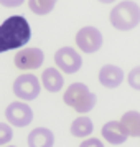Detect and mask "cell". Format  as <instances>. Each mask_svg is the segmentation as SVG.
<instances>
[{
  "mask_svg": "<svg viewBox=\"0 0 140 147\" xmlns=\"http://www.w3.org/2000/svg\"><path fill=\"white\" fill-rule=\"evenodd\" d=\"M31 38V28L25 17L12 15L0 25V53L25 47Z\"/></svg>",
  "mask_w": 140,
  "mask_h": 147,
  "instance_id": "obj_1",
  "label": "cell"
},
{
  "mask_svg": "<svg viewBox=\"0 0 140 147\" xmlns=\"http://www.w3.org/2000/svg\"><path fill=\"white\" fill-rule=\"evenodd\" d=\"M109 18L115 30L129 32L140 23V7L132 0H124L111 10Z\"/></svg>",
  "mask_w": 140,
  "mask_h": 147,
  "instance_id": "obj_2",
  "label": "cell"
},
{
  "mask_svg": "<svg viewBox=\"0 0 140 147\" xmlns=\"http://www.w3.org/2000/svg\"><path fill=\"white\" fill-rule=\"evenodd\" d=\"M64 104L71 106L76 113H89L94 106H96V94L89 91V88L82 83H73L71 86L66 89V93L63 96Z\"/></svg>",
  "mask_w": 140,
  "mask_h": 147,
  "instance_id": "obj_3",
  "label": "cell"
},
{
  "mask_svg": "<svg viewBox=\"0 0 140 147\" xmlns=\"http://www.w3.org/2000/svg\"><path fill=\"white\" fill-rule=\"evenodd\" d=\"M41 91L40 80L31 73L20 74L13 83V93L18 99L25 101H33L38 98V94Z\"/></svg>",
  "mask_w": 140,
  "mask_h": 147,
  "instance_id": "obj_4",
  "label": "cell"
},
{
  "mask_svg": "<svg viewBox=\"0 0 140 147\" xmlns=\"http://www.w3.org/2000/svg\"><path fill=\"white\" fill-rule=\"evenodd\" d=\"M54 63L63 73L74 74L78 73L82 66V58L79 53L71 47H63L54 53Z\"/></svg>",
  "mask_w": 140,
  "mask_h": 147,
  "instance_id": "obj_5",
  "label": "cell"
},
{
  "mask_svg": "<svg viewBox=\"0 0 140 147\" xmlns=\"http://www.w3.org/2000/svg\"><path fill=\"white\" fill-rule=\"evenodd\" d=\"M5 117L12 126L17 127H25L33 121V111L27 102L21 101H13L10 102L5 109Z\"/></svg>",
  "mask_w": 140,
  "mask_h": 147,
  "instance_id": "obj_6",
  "label": "cell"
},
{
  "mask_svg": "<svg viewBox=\"0 0 140 147\" xmlns=\"http://www.w3.org/2000/svg\"><path fill=\"white\" fill-rule=\"evenodd\" d=\"M76 45L84 53H96L102 47V33L96 27H82L76 33Z\"/></svg>",
  "mask_w": 140,
  "mask_h": 147,
  "instance_id": "obj_7",
  "label": "cell"
},
{
  "mask_svg": "<svg viewBox=\"0 0 140 147\" xmlns=\"http://www.w3.org/2000/svg\"><path fill=\"white\" fill-rule=\"evenodd\" d=\"M45 61V53L40 48H21L15 55V66L18 69H36Z\"/></svg>",
  "mask_w": 140,
  "mask_h": 147,
  "instance_id": "obj_8",
  "label": "cell"
},
{
  "mask_svg": "<svg viewBox=\"0 0 140 147\" xmlns=\"http://www.w3.org/2000/svg\"><path fill=\"white\" fill-rule=\"evenodd\" d=\"M124 81V71L122 68L115 66V65H106L100 68L99 71V83L104 88H117L122 84Z\"/></svg>",
  "mask_w": 140,
  "mask_h": 147,
  "instance_id": "obj_9",
  "label": "cell"
},
{
  "mask_svg": "<svg viewBox=\"0 0 140 147\" xmlns=\"http://www.w3.org/2000/svg\"><path fill=\"white\" fill-rule=\"evenodd\" d=\"M102 137L112 144V146H119V144H124L127 140V132L124 131V127L119 121H109L102 126Z\"/></svg>",
  "mask_w": 140,
  "mask_h": 147,
  "instance_id": "obj_10",
  "label": "cell"
},
{
  "mask_svg": "<svg viewBox=\"0 0 140 147\" xmlns=\"http://www.w3.org/2000/svg\"><path fill=\"white\" fill-rule=\"evenodd\" d=\"M54 134L48 127H35L28 134V147H53Z\"/></svg>",
  "mask_w": 140,
  "mask_h": 147,
  "instance_id": "obj_11",
  "label": "cell"
},
{
  "mask_svg": "<svg viewBox=\"0 0 140 147\" xmlns=\"http://www.w3.org/2000/svg\"><path fill=\"white\" fill-rule=\"evenodd\" d=\"M41 83L50 93H58L63 88V84H64V80H63V74L60 73V69L46 68L43 71V74H41Z\"/></svg>",
  "mask_w": 140,
  "mask_h": 147,
  "instance_id": "obj_12",
  "label": "cell"
},
{
  "mask_svg": "<svg viewBox=\"0 0 140 147\" xmlns=\"http://www.w3.org/2000/svg\"><path fill=\"white\" fill-rule=\"evenodd\" d=\"M124 131L127 132V136H132V137H140V113L137 111H129L125 113L119 121Z\"/></svg>",
  "mask_w": 140,
  "mask_h": 147,
  "instance_id": "obj_13",
  "label": "cell"
},
{
  "mask_svg": "<svg viewBox=\"0 0 140 147\" xmlns=\"http://www.w3.org/2000/svg\"><path fill=\"white\" fill-rule=\"evenodd\" d=\"M92 131H94V124L91 117H87V116L76 117L71 124V134L74 137H87V136L92 134Z\"/></svg>",
  "mask_w": 140,
  "mask_h": 147,
  "instance_id": "obj_14",
  "label": "cell"
},
{
  "mask_svg": "<svg viewBox=\"0 0 140 147\" xmlns=\"http://www.w3.org/2000/svg\"><path fill=\"white\" fill-rule=\"evenodd\" d=\"M58 0H28V7L35 15H46L54 8Z\"/></svg>",
  "mask_w": 140,
  "mask_h": 147,
  "instance_id": "obj_15",
  "label": "cell"
},
{
  "mask_svg": "<svg viewBox=\"0 0 140 147\" xmlns=\"http://www.w3.org/2000/svg\"><path fill=\"white\" fill-rule=\"evenodd\" d=\"M13 137V129L10 124H5V122H0V146H5L8 144Z\"/></svg>",
  "mask_w": 140,
  "mask_h": 147,
  "instance_id": "obj_16",
  "label": "cell"
},
{
  "mask_svg": "<svg viewBox=\"0 0 140 147\" xmlns=\"http://www.w3.org/2000/svg\"><path fill=\"white\" fill-rule=\"evenodd\" d=\"M127 81H129L130 88L140 91V66H135V68L130 69V73L127 76Z\"/></svg>",
  "mask_w": 140,
  "mask_h": 147,
  "instance_id": "obj_17",
  "label": "cell"
},
{
  "mask_svg": "<svg viewBox=\"0 0 140 147\" xmlns=\"http://www.w3.org/2000/svg\"><path fill=\"white\" fill-rule=\"evenodd\" d=\"M79 147H104V144H102V140L96 139V137H92V139H86L82 140L79 144Z\"/></svg>",
  "mask_w": 140,
  "mask_h": 147,
  "instance_id": "obj_18",
  "label": "cell"
},
{
  "mask_svg": "<svg viewBox=\"0 0 140 147\" xmlns=\"http://www.w3.org/2000/svg\"><path fill=\"white\" fill-rule=\"evenodd\" d=\"M25 0H0V5L3 7H8V8H13V7H20Z\"/></svg>",
  "mask_w": 140,
  "mask_h": 147,
  "instance_id": "obj_19",
  "label": "cell"
},
{
  "mask_svg": "<svg viewBox=\"0 0 140 147\" xmlns=\"http://www.w3.org/2000/svg\"><path fill=\"white\" fill-rule=\"evenodd\" d=\"M99 2H102V3H112V2H115V0H99Z\"/></svg>",
  "mask_w": 140,
  "mask_h": 147,
  "instance_id": "obj_20",
  "label": "cell"
},
{
  "mask_svg": "<svg viewBox=\"0 0 140 147\" xmlns=\"http://www.w3.org/2000/svg\"><path fill=\"white\" fill-rule=\"evenodd\" d=\"M7 147H15V146H7Z\"/></svg>",
  "mask_w": 140,
  "mask_h": 147,
  "instance_id": "obj_21",
  "label": "cell"
}]
</instances>
